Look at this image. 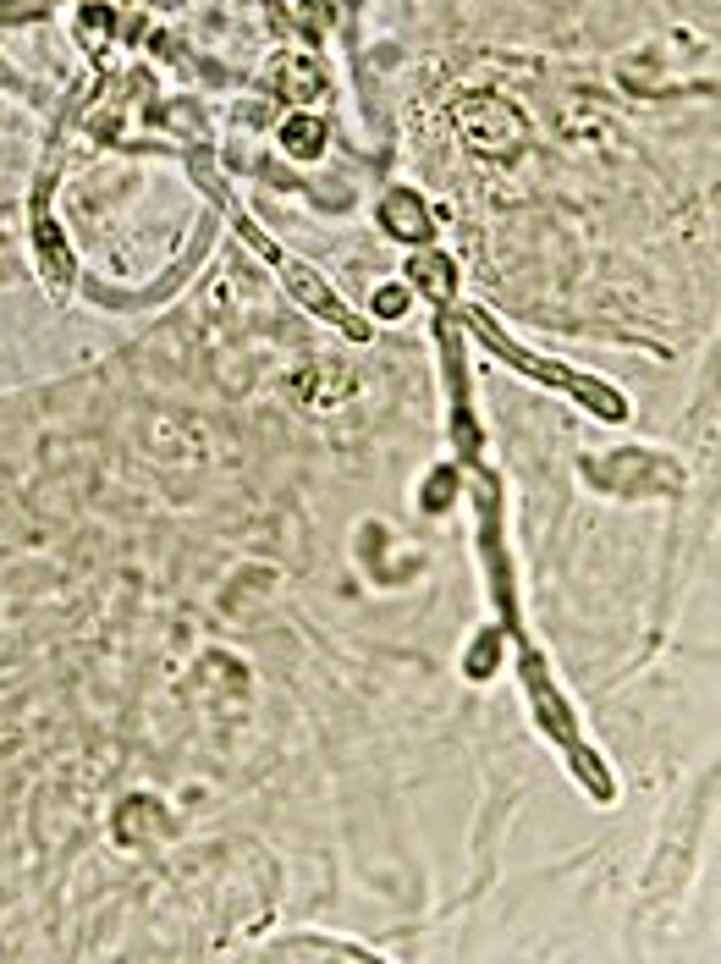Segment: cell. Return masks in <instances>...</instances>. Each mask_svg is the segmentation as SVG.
I'll use <instances>...</instances> for the list:
<instances>
[{
    "instance_id": "obj_4",
    "label": "cell",
    "mask_w": 721,
    "mask_h": 964,
    "mask_svg": "<svg viewBox=\"0 0 721 964\" xmlns=\"http://www.w3.org/2000/svg\"><path fill=\"white\" fill-rule=\"evenodd\" d=\"M270 77H276V89H282L287 100H314V95L325 89V77H320V66H314L309 55H282L276 66H270Z\"/></svg>"
},
{
    "instance_id": "obj_7",
    "label": "cell",
    "mask_w": 721,
    "mask_h": 964,
    "mask_svg": "<svg viewBox=\"0 0 721 964\" xmlns=\"http://www.w3.org/2000/svg\"><path fill=\"white\" fill-rule=\"evenodd\" d=\"M282 144H287L293 155H320V149H325V127H320L314 116H293V122L282 127Z\"/></svg>"
},
{
    "instance_id": "obj_13",
    "label": "cell",
    "mask_w": 721,
    "mask_h": 964,
    "mask_svg": "<svg viewBox=\"0 0 721 964\" xmlns=\"http://www.w3.org/2000/svg\"><path fill=\"white\" fill-rule=\"evenodd\" d=\"M160 7H176V0H160Z\"/></svg>"
},
{
    "instance_id": "obj_11",
    "label": "cell",
    "mask_w": 721,
    "mask_h": 964,
    "mask_svg": "<svg viewBox=\"0 0 721 964\" xmlns=\"http://www.w3.org/2000/svg\"><path fill=\"white\" fill-rule=\"evenodd\" d=\"M77 28H83V39H95V45H100V39H105V28H111L105 7H88V12L77 17Z\"/></svg>"
},
{
    "instance_id": "obj_10",
    "label": "cell",
    "mask_w": 721,
    "mask_h": 964,
    "mask_svg": "<svg viewBox=\"0 0 721 964\" xmlns=\"http://www.w3.org/2000/svg\"><path fill=\"white\" fill-rule=\"evenodd\" d=\"M402 309H408V293H402V287H381V293H375V314H381V320H397Z\"/></svg>"
},
{
    "instance_id": "obj_9",
    "label": "cell",
    "mask_w": 721,
    "mask_h": 964,
    "mask_svg": "<svg viewBox=\"0 0 721 964\" xmlns=\"http://www.w3.org/2000/svg\"><path fill=\"white\" fill-rule=\"evenodd\" d=\"M452 496H458V474H452V469H435V474L424 480V507H430V512L446 507Z\"/></svg>"
},
{
    "instance_id": "obj_1",
    "label": "cell",
    "mask_w": 721,
    "mask_h": 964,
    "mask_svg": "<svg viewBox=\"0 0 721 964\" xmlns=\"http://www.w3.org/2000/svg\"><path fill=\"white\" fill-rule=\"evenodd\" d=\"M589 474L606 480L611 491H678L683 485V469L656 458V453H645V447H627V453H617L606 464H589Z\"/></svg>"
},
{
    "instance_id": "obj_12",
    "label": "cell",
    "mask_w": 721,
    "mask_h": 964,
    "mask_svg": "<svg viewBox=\"0 0 721 964\" xmlns=\"http://www.w3.org/2000/svg\"><path fill=\"white\" fill-rule=\"evenodd\" d=\"M7 77H12V72H7V61H0V83H7Z\"/></svg>"
},
{
    "instance_id": "obj_2",
    "label": "cell",
    "mask_w": 721,
    "mask_h": 964,
    "mask_svg": "<svg viewBox=\"0 0 721 964\" xmlns=\"http://www.w3.org/2000/svg\"><path fill=\"white\" fill-rule=\"evenodd\" d=\"M463 133L474 149H490V155H512L523 144V122L507 100H469L463 106Z\"/></svg>"
},
{
    "instance_id": "obj_6",
    "label": "cell",
    "mask_w": 721,
    "mask_h": 964,
    "mask_svg": "<svg viewBox=\"0 0 721 964\" xmlns=\"http://www.w3.org/2000/svg\"><path fill=\"white\" fill-rule=\"evenodd\" d=\"M408 276H413V282H419V287H424L435 304H446V298H452V265H446L440 254H419L413 265H408Z\"/></svg>"
},
{
    "instance_id": "obj_8",
    "label": "cell",
    "mask_w": 721,
    "mask_h": 964,
    "mask_svg": "<svg viewBox=\"0 0 721 964\" xmlns=\"http://www.w3.org/2000/svg\"><path fill=\"white\" fill-rule=\"evenodd\" d=\"M496 651H501V634H480L474 651H469V678H490L496 672Z\"/></svg>"
},
{
    "instance_id": "obj_5",
    "label": "cell",
    "mask_w": 721,
    "mask_h": 964,
    "mask_svg": "<svg viewBox=\"0 0 721 964\" xmlns=\"http://www.w3.org/2000/svg\"><path fill=\"white\" fill-rule=\"evenodd\" d=\"M381 215H386V226H391L397 237H408V243H419V237L430 232V210H424V205H419V194H408V188H402V194H391Z\"/></svg>"
},
{
    "instance_id": "obj_3",
    "label": "cell",
    "mask_w": 721,
    "mask_h": 964,
    "mask_svg": "<svg viewBox=\"0 0 721 964\" xmlns=\"http://www.w3.org/2000/svg\"><path fill=\"white\" fill-rule=\"evenodd\" d=\"M276 265H282V276H287V287H293V298H298V304H309L314 314L336 320V325H341V331H352V336H364V320H352V314L331 298V287H325L309 265H298V259H287V254H276Z\"/></svg>"
}]
</instances>
